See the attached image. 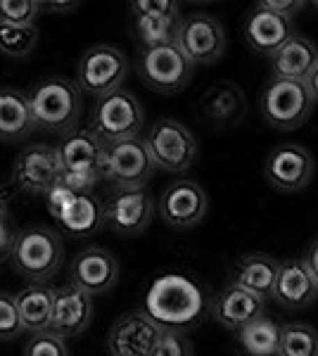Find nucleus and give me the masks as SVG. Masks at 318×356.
Returning a JSON list of instances; mask_svg holds the SVG:
<instances>
[{
	"mask_svg": "<svg viewBox=\"0 0 318 356\" xmlns=\"http://www.w3.org/2000/svg\"><path fill=\"white\" fill-rule=\"evenodd\" d=\"M202 114L214 126H238L247 114V97L233 81H216L200 100Z\"/></svg>",
	"mask_w": 318,
	"mask_h": 356,
	"instance_id": "393cba45",
	"label": "nucleus"
},
{
	"mask_svg": "<svg viewBox=\"0 0 318 356\" xmlns=\"http://www.w3.org/2000/svg\"><path fill=\"white\" fill-rule=\"evenodd\" d=\"M278 266L280 261L276 257L266 254V252H250V254L240 257V261L235 264L230 285H235V288L250 292V295L266 302L273 297Z\"/></svg>",
	"mask_w": 318,
	"mask_h": 356,
	"instance_id": "5701e85b",
	"label": "nucleus"
},
{
	"mask_svg": "<svg viewBox=\"0 0 318 356\" xmlns=\"http://www.w3.org/2000/svg\"><path fill=\"white\" fill-rule=\"evenodd\" d=\"M8 191L0 188V221H8Z\"/></svg>",
	"mask_w": 318,
	"mask_h": 356,
	"instance_id": "a19ab883",
	"label": "nucleus"
},
{
	"mask_svg": "<svg viewBox=\"0 0 318 356\" xmlns=\"http://www.w3.org/2000/svg\"><path fill=\"white\" fill-rule=\"evenodd\" d=\"M264 309H266L264 300H259V297L235 288L230 283L223 290H218L214 295V300L209 302V316L230 332H238L247 323H252L254 318L264 316Z\"/></svg>",
	"mask_w": 318,
	"mask_h": 356,
	"instance_id": "aec40b11",
	"label": "nucleus"
},
{
	"mask_svg": "<svg viewBox=\"0 0 318 356\" xmlns=\"http://www.w3.org/2000/svg\"><path fill=\"white\" fill-rule=\"evenodd\" d=\"M306 88H309V95H311V100H314V105H318V67L311 72V76L306 79Z\"/></svg>",
	"mask_w": 318,
	"mask_h": 356,
	"instance_id": "ea45409f",
	"label": "nucleus"
},
{
	"mask_svg": "<svg viewBox=\"0 0 318 356\" xmlns=\"http://www.w3.org/2000/svg\"><path fill=\"white\" fill-rule=\"evenodd\" d=\"M152 174L154 164L143 138L105 145L100 162V181H109L117 191H129V188H145Z\"/></svg>",
	"mask_w": 318,
	"mask_h": 356,
	"instance_id": "6e6552de",
	"label": "nucleus"
},
{
	"mask_svg": "<svg viewBox=\"0 0 318 356\" xmlns=\"http://www.w3.org/2000/svg\"><path fill=\"white\" fill-rule=\"evenodd\" d=\"M53 295L55 288L45 283H31L19 295H15L17 314L24 332H45L50 330V314H53Z\"/></svg>",
	"mask_w": 318,
	"mask_h": 356,
	"instance_id": "a878e982",
	"label": "nucleus"
},
{
	"mask_svg": "<svg viewBox=\"0 0 318 356\" xmlns=\"http://www.w3.org/2000/svg\"><path fill=\"white\" fill-rule=\"evenodd\" d=\"M133 15H150V17H166V15H181V8L173 0H136L131 3Z\"/></svg>",
	"mask_w": 318,
	"mask_h": 356,
	"instance_id": "c9c22d12",
	"label": "nucleus"
},
{
	"mask_svg": "<svg viewBox=\"0 0 318 356\" xmlns=\"http://www.w3.org/2000/svg\"><path fill=\"white\" fill-rule=\"evenodd\" d=\"M314 100L304 81L271 79L259 97V110L264 122L278 131H297L309 122L314 112Z\"/></svg>",
	"mask_w": 318,
	"mask_h": 356,
	"instance_id": "39448f33",
	"label": "nucleus"
},
{
	"mask_svg": "<svg viewBox=\"0 0 318 356\" xmlns=\"http://www.w3.org/2000/svg\"><path fill=\"white\" fill-rule=\"evenodd\" d=\"M314 157L297 143H283L266 154L264 176L278 193H299L314 178Z\"/></svg>",
	"mask_w": 318,
	"mask_h": 356,
	"instance_id": "ddd939ff",
	"label": "nucleus"
},
{
	"mask_svg": "<svg viewBox=\"0 0 318 356\" xmlns=\"http://www.w3.org/2000/svg\"><path fill=\"white\" fill-rule=\"evenodd\" d=\"M69 275L72 285H77L86 295H107L119 280V261L105 247H86L74 257Z\"/></svg>",
	"mask_w": 318,
	"mask_h": 356,
	"instance_id": "dca6fc26",
	"label": "nucleus"
},
{
	"mask_svg": "<svg viewBox=\"0 0 318 356\" xmlns=\"http://www.w3.org/2000/svg\"><path fill=\"white\" fill-rule=\"evenodd\" d=\"M65 257L62 235L48 226H29L15 233L8 259L22 278L45 283L57 273Z\"/></svg>",
	"mask_w": 318,
	"mask_h": 356,
	"instance_id": "f03ea898",
	"label": "nucleus"
},
{
	"mask_svg": "<svg viewBox=\"0 0 318 356\" xmlns=\"http://www.w3.org/2000/svg\"><path fill=\"white\" fill-rule=\"evenodd\" d=\"M57 159L65 174H90L100 176V162H102V145L88 129H74L62 136L57 143Z\"/></svg>",
	"mask_w": 318,
	"mask_h": 356,
	"instance_id": "412c9836",
	"label": "nucleus"
},
{
	"mask_svg": "<svg viewBox=\"0 0 318 356\" xmlns=\"http://www.w3.org/2000/svg\"><path fill=\"white\" fill-rule=\"evenodd\" d=\"M152 356H193V344L181 332L161 330V337L154 347Z\"/></svg>",
	"mask_w": 318,
	"mask_h": 356,
	"instance_id": "f704fd0d",
	"label": "nucleus"
},
{
	"mask_svg": "<svg viewBox=\"0 0 318 356\" xmlns=\"http://www.w3.org/2000/svg\"><path fill=\"white\" fill-rule=\"evenodd\" d=\"M304 264L309 266V271L314 273V278H316V283H318V235L314 240L309 243V247H306V252H304Z\"/></svg>",
	"mask_w": 318,
	"mask_h": 356,
	"instance_id": "58836bf2",
	"label": "nucleus"
},
{
	"mask_svg": "<svg viewBox=\"0 0 318 356\" xmlns=\"http://www.w3.org/2000/svg\"><path fill=\"white\" fill-rule=\"evenodd\" d=\"M161 330L143 312H129L114 321L107 335L112 356H152Z\"/></svg>",
	"mask_w": 318,
	"mask_h": 356,
	"instance_id": "f3484780",
	"label": "nucleus"
},
{
	"mask_svg": "<svg viewBox=\"0 0 318 356\" xmlns=\"http://www.w3.org/2000/svg\"><path fill=\"white\" fill-rule=\"evenodd\" d=\"M257 5L264 10H271V13H276L280 17L292 19V17L297 15L306 3H302V0H262V3H257Z\"/></svg>",
	"mask_w": 318,
	"mask_h": 356,
	"instance_id": "e433bc0d",
	"label": "nucleus"
},
{
	"mask_svg": "<svg viewBox=\"0 0 318 356\" xmlns=\"http://www.w3.org/2000/svg\"><path fill=\"white\" fill-rule=\"evenodd\" d=\"M143 314L159 330L186 332L209 316V300L198 280L183 273H161L152 280L143 300Z\"/></svg>",
	"mask_w": 318,
	"mask_h": 356,
	"instance_id": "f257e3e1",
	"label": "nucleus"
},
{
	"mask_svg": "<svg viewBox=\"0 0 318 356\" xmlns=\"http://www.w3.org/2000/svg\"><path fill=\"white\" fill-rule=\"evenodd\" d=\"M143 124H145V112L138 97L119 88L95 100L88 131L102 145H114V143L141 136Z\"/></svg>",
	"mask_w": 318,
	"mask_h": 356,
	"instance_id": "20e7f679",
	"label": "nucleus"
},
{
	"mask_svg": "<svg viewBox=\"0 0 318 356\" xmlns=\"http://www.w3.org/2000/svg\"><path fill=\"white\" fill-rule=\"evenodd\" d=\"M278 356H318V330L309 323L280 325Z\"/></svg>",
	"mask_w": 318,
	"mask_h": 356,
	"instance_id": "c756f323",
	"label": "nucleus"
},
{
	"mask_svg": "<svg viewBox=\"0 0 318 356\" xmlns=\"http://www.w3.org/2000/svg\"><path fill=\"white\" fill-rule=\"evenodd\" d=\"M40 33L36 26H17V24H3L0 22V53L22 60L29 57L38 48Z\"/></svg>",
	"mask_w": 318,
	"mask_h": 356,
	"instance_id": "7c9ffc66",
	"label": "nucleus"
},
{
	"mask_svg": "<svg viewBox=\"0 0 318 356\" xmlns=\"http://www.w3.org/2000/svg\"><path fill=\"white\" fill-rule=\"evenodd\" d=\"M0 261H3V259H0Z\"/></svg>",
	"mask_w": 318,
	"mask_h": 356,
	"instance_id": "79ce46f5",
	"label": "nucleus"
},
{
	"mask_svg": "<svg viewBox=\"0 0 318 356\" xmlns=\"http://www.w3.org/2000/svg\"><path fill=\"white\" fill-rule=\"evenodd\" d=\"M245 41L254 50L262 55H273L287 38L294 36V24L287 17H280L271 10H264L259 5H254V10L247 15L245 19Z\"/></svg>",
	"mask_w": 318,
	"mask_h": 356,
	"instance_id": "4be33fe9",
	"label": "nucleus"
},
{
	"mask_svg": "<svg viewBox=\"0 0 318 356\" xmlns=\"http://www.w3.org/2000/svg\"><path fill=\"white\" fill-rule=\"evenodd\" d=\"M45 207L69 238H88L102 228V204L93 193H74L57 181L45 193Z\"/></svg>",
	"mask_w": 318,
	"mask_h": 356,
	"instance_id": "423d86ee",
	"label": "nucleus"
},
{
	"mask_svg": "<svg viewBox=\"0 0 318 356\" xmlns=\"http://www.w3.org/2000/svg\"><path fill=\"white\" fill-rule=\"evenodd\" d=\"M176 48L193 67L214 65L225 50V33L216 17L195 13L181 19Z\"/></svg>",
	"mask_w": 318,
	"mask_h": 356,
	"instance_id": "9b49d317",
	"label": "nucleus"
},
{
	"mask_svg": "<svg viewBox=\"0 0 318 356\" xmlns=\"http://www.w3.org/2000/svg\"><path fill=\"white\" fill-rule=\"evenodd\" d=\"M22 330L19 314H17L15 295L0 292V340H15Z\"/></svg>",
	"mask_w": 318,
	"mask_h": 356,
	"instance_id": "72a5a7b5",
	"label": "nucleus"
},
{
	"mask_svg": "<svg viewBox=\"0 0 318 356\" xmlns=\"http://www.w3.org/2000/svg\"><path fill=\"white\" fill-rule=\"evenodd\" d=\"M240 356H278L280 325L269 316H259L235 332Z\"/></svg>",
	"mask_w": 318,
	"mask_h": 356,
	"instance_id": "cd10ccee",
	"label": "nucleus"
},
{
	"mask_svg": "<svg viewBox=\"0 0 318 356\" xmlns=\"http://www.w3.org/2000/svg\"><path fill=\"white\" fill-rule=\"evenodd\" d=\"M22 356H69V349L62 337H57L55 332L45 330V332L31 335V340L26 342L24 354Z\"/></svg>",
	"mask_w": 318,
	"mask_h": 356,
	"instance_id": "473e14b6",
	"label": "nucleus"
},
{
	"mask_svg": "<svg viewBox=\"0 0 318 356\" xmlns=\"http://www.w3.org/2000/svg\"><path fill=\"white\" fill-rule=\"evenodd\" d=\"M29 110L38 129L69 134L81 117V90L69 79H45L26 93Z\"/></svg>",
	"mask_w": 318,
	"mask_h": 356,
	"instance_id": "7ed1b4c3",
	"label": "nucleus"
},
{
	"mask_svg": "<svg viewBox=\"0 0 318 356\" xmlns=\"http://www.w3.org/2000/svg\"><path fill=\"white\" fill-rule=\"evenodd\" d=\"M13 240H15V231L10 228L8 221H0V259L10 254V247H13Z\"/></svg>",
	"mask_w": 318,
	"mask_h": 356,
	"instance_id": "4c0bfd02",
	"label": "nucleus"
},
{
	"mask_svg": "<svg viewBox=\"0 0 318 356\" xmlns=\"http://www.w3.org/2000/svg\"><path fill=\"white\" fill-rule=\"evenodd\" d=\"M154 200L145 188L114 191L102 204V226L121 238H136L154 216Z\"/></svg>",
	"mask_w": 318,
	"mask_h": 356,
	"instance_id": "f8f14e48",
	"label": "nucleus"
},
{
	"mask_svg": "<svg viewBox=\"0 0 318 356\" xmlns=\"http://www.w3.org/2000/svg\"><path fill=\"white\" fill-rule=\"evenodd\" d=\"M138 76L150 90L161 95H173L188 88L195 67L183 57L176 45H161V48H148L138 55Z\"/></svg>",
	"mask_w": 318,
	"mask_h": 356,
	"instance_id": "9d476101",
	"label": "nucleus"
},
{
	"mask_svg": "<svg viewBox=\"0 0 318 356\" xmlns=\"http://www.w3.org/2000/svg\"><path fill=\"white\" fill-rule=\"evenodd\" d=\"M62 166L57 159V150L53 145H29L17 154L13 164V178L15 188L29 195H43L60 181Z\"/></svg>",
	"mask_w": 318,
	"mask_h": 356,
	"instance_id": "2eb2a0df",
	"label": "nucleus"
},
{
	"mask_svg": "<svg viewBox=\"0 0 318 356\" xmlns=\"http://www.w3.org/2000/svg\"><path fill=\"white\" fill-rule=\"evenodd\" d=\"M36 129L29 110L26 93L17 88H0V143H19Z\"/></svg>",
	"mask_w": 318,
	"mask_h": 356,
	"instance_id": "bb28decb",
	"label": "nucleus"
},
{
	"mask_svg": "<svg viewBox=\"0 0 318 356\" xmlns=\"http://www.w3.org/2000/svg\"><path fill=\"white\" fill-rule=\"evenodd\" d=\"M271 300L290 312L306 309L318 300V283L302 257H290V259L280 261Z\"/></svg>",
	"mask_w": 318,
	"mask_h": 356,
	"instance_id": "6ab92c4d",
	"label": "nucleus"
},
{
	"mask_svg": "<svg viewBox=\"0 0 318 356\" xmlns=\"http://www.w3.org/2000/svg\"><path fill=\"white\" fill-rule=\"evenodd\" d=\"M154 169L183 174L198 159V138L178 119H159L143 138Z\"/></svg>",
	"mask_w": 318,
	"mask_h": 356,
	"instance_id": "0eeeda50",
	"label": "nucleus"
},
{
	"mask_svg": "<svg viewBox=\"0 0 318 356\" xmlns=\"http://www.w3.org/2000/svg\"><path fill=\"white\" fill-rule=\"evenodd\" d=\"M129 76V57L114 45H93L81 55L77 65V83L81 93L93 95L95 100L121 88Z\"/></svg>",
	"mask_w": 318,
	"mask_h": 356,
	"instance_id": "1a4fd4ad",
	"label": "nucleus"
},
{
	"mask_svg": "<svg viewBox=\"0 0 318 356\" xmlns=\"http://www.w3.org/2000/svg\"><path fill=\"white\" fill-rule=\"evenodd\" d=\"M181 15L166 17H150V15H133V33L143 50L161 48V45H176L178 29H181Z\"/></svg>",
	"mask_w": 318,
	"mask_h": 356,
	"instance_id": "c85d7f7f",
	"label": "nucleus"
},
{
	"mask_svg": "<svg viewBox=\"0 0 318 356\" xmlns=\"http://www.w3.org/2000/svg\"><path fill=\"white\" fill-rule=\"evenodd\" d=\"M43 3L38 0H0V22L17 26H36Z\"/></svg>",
	"mask_w": 318,
	"mask_h": 356,
	"instance_id": "2f4dec72",
	"label": "nucleus"
},
{
	"mask_svg": "<svg viewBox=\"0 0 318 356\" xmlns=\"http://www.w3.org/2000/svg\"><path fill=\"white\" fill-rule=\"evenodd\" d=\"M271 60L273 79H287V81H306L311 72L318 67V48L309 38L294 33L276 50Z\"/></svg>",
	"mask_w": 318,
	"mask_h": 356,
	"instance_id": "b1692460",
	"label": "nucleus"
},
{
	"mask_svg": "<svg viewBox=\"0 0 318 356\" xmlns=\"http://www.w3.org/2000/svg\"><path fill=\"white\" fill-rule=\"evenodd\" d=\"M166 226L176 228V231H188L195 228L207 216L209 209V197L207 191L198 181H173L164 193L159 195V202L154 204Z\"/></svg>",
	"mask_w": 318,
	"mask_h": 356,
	"instance_id": "4468645a",
	"label": "nucleus"
},
{
	"mask_svg": "<svg viewBox=\"0 0 318 356\" xmlns=\"http://www.w3.org/2000/svg\"><path fill=\"white\" fill-rule=\"evenodd\" d=\"M93 321V297L79 290L77 285H62L55 288L53 295V314H50V332L57 337H77Z\"/></svg>",
	"mask_w": 318,
	"mask_h": 356,
	"instance_id": "a211bd4d",
	"label": "nucleus"
}]
</instances>
